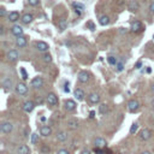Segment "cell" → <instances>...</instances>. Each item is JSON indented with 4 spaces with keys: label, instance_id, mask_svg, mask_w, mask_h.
Here are the masks:
<instances>
[{
    "label": "cell",
    "instance_id": "cell-18",
    "mask_svg": "<svg viewBox=\"0 0 154 154\" xmlns=\"http://www.w3.org/2000/svg\"><path fill=\"white\" fill-rule=\"evenodd\" d=\"M67 128L71 130H76L78 128V122L76 119H69L67 120Z\"/></svg>",
    "mask_w": 154,
    "mask_h": 154
},
{
    "label": "cell",
    "instance_id": "cell-23",
    "mask_svg": "<svg viewBox=\"0 0 154 154\" xmlns=\"http://www.w3.org/2000/svg\"><path fill=\"white\" fill-rule=\"evenodd\" d=\"M67 138V134H66L65 131H60V132H58V135H57V140L59 142H64Z\"/></svg>",
    "mask_w": 154,
    "mask_h": 154
},
{
    "label": "cell",
    "instance_id": "cell-34",
    "mask_svg": "<svg viewBox=\"0 0 154 154\" xmlns=\"http://www.w3.org/2000/svg\"><path fill=\"white\" fill-rule=\"evenodd\" d=\"M107 60H108V63H110L111 65H116V64L118 63V61H117V59L114 57H108V58H107Z\"/></svg>",
    "mask_w": 154,
    "mask_h": 154
},
{
    "label": "cell",
    "instance_id": "cell-10",
    "mask_svg": "<svg viewBox=\"0 0 154 154\" xmlns=\"http://www.w3.org/2000/svg\"><path fill=\"white\" fill-rule=\"evenodd\" d=\"M7 59L10 60V61H16L17 59H18V52H17L16 50H11L7 53Z\"/></svg>",
    "mask_w": 154,
    "mask_h": 154
},
{
    "label": "cell",
    "instance_id": "cell-31",
    "mask_svg": "<svg viewBox=\"0 0 154 154\" xmlns=\"http://www.w3.org/2000/svg\"><path fill=\"white\" fill-rule=\"evenodd\" d=\"M42 58H44V61H46V63H51L52 61V56L50 53H45Z\"/></svg>",
    "mask_w": 154,
    "mask_h": 154
},
{
    "label": "cell",
    "instance_id": "cell-2",
    "mask_svg": "<svg viewBox=\"0 0 154 154\" xmlns=\"http://www.w3.org/2000/svg\"><path fill=\"white\" fill-rule=\"evenodd\" d=\"M138 108H140V104H138V101L136 100H130L128 102V110L130 112H137Z\"/></svg>",
    "mask_w": 154,
    "mask_h": 154
},
{
    "label": "cell",
    "instance_id": "cell-43",
    "mask_svg": "<svg viewBox=\"0 0 154 154\" xmlns=\"http://www.w3.org/2000/svg\"><path fill=\"white\" fill-rule=\"evenodd\" d=\"M89 117H90V118H94V117H95V111H90V113H89Z\"/></svg>",
    "mask_w": 154,
    "mask_h": 154
},
{
    "label": "cell",
    "instance_id": "cell-21",
    "mask_svg": "<svg viewBox=\"0 0 154 154\" xmlns=\"http://www.w3.org/2000/svg\"><path fill=\"white\" fill-rule=\"evenodd\" d=\"M19 19V13L16 12V11H13V12H10L9 13V21L10 22H16Z\"/></svg>",
    "mask_w": 154,
    "mask_h": 154
},
{
    "label": "cell",
    "instance_id": "cell-30",
    "mask_svg": "<svg viewBox=\"0 0 154 154\" xmlns=\"http://www.w3.org/2000/svg\"><path fill=\"white\" fill-rule=\"evenodd\" d=\"M137 129H138V124H137V123H134V124L131 125V128H130V134H131V135L136 134Z\"/></svg>",
    "mask_w": 154,
    "mask_h": 154
},
{
    "label": "cell",
    "instance_id": "cell-29",
    "mask_svg": "<svg viewBox=\"0 0 154 154\" xmlns=\"http://www.w3.org/2000/svg\"><path fill=\"white\" fill-rule=\"evenodd\" d=\"M108 111V107H107L106 104H101L100 106H99V112H100L101 114H105Z\"/></svg>",
    "mask_w": 154,
    "mask_h": 154
},
{
    "label": "cell",
    "instance_id": "cell-5",
    "mask_svg": "<svg viewBox=\"0 0 154 154\" xmlns=\"http://www.w3.org/2000/svg\"><path fill=\"white\" fill-rule=\"evenodd\" d=\"M42 85H44L42 77H35V78L32 79V87H34V88H41Z\"/></svg>",
    "mask_w": 154,
    "mask_h": 154
},
{
    "label": "cell",
    "instance_id": "cell-42",
    "mask_svg": "<svg viewBox=\"0 0 154 154\" xmlns=\"http://www.w3.org/2000/svg\"><path fill=\"white\" fill-rule=\"evenodd\" d=\"M149 10H151V13L152 15H154V3H152L151 7H149Z\"/></svg>",
    "mask_w": 154,
    "mask_h": 154
},
{
    "label": "cell",
    "instance_id": "cell-16",
    "mask_svg": "<svg viewBox=\"0 0 154 154\" xmlns=\"http://www.w3.org/2000/svg\"><path fill=\"white\" fill-rule=\"evenodd\" d=\"M36 48L39 51H41V52H46L48 50V45L46 42H44V41H39V42H36Z\"/></svg>",
    "mask_w": 154,
    "mask_h": 154
},
{
    "label": "cell",
    "instance_id": "cell-6",
    "mask_svg": "<svg viewBox=\"0 0 154 154\" xmlns=\"http://www.w3.org/2000/svg\"><path fill=\"white\" fill-rule=\"evenodd\" d=\"M34 107H35V104L33 101H25L24 104H23V110H24V112H27V113H30V112L34 110Z\"/></svg>",
    "mask_w": 154,
    "mask_h": 154
},
{
    "label": "cell",
    "instance_id": "cell-25",
    "mask_svg": "<svg viewBox=\"0 0 154 154\" xmlns=\"http://www.w3.org/2000/svg\"><path fill=\"white\" fill-rule=\"evenodd\" d=\"M99 23H100L101 25H108L110 24V18H108V16H101L100 19H99Z\"/></svg>",
    "mask_w": 154,
    "mask_h": 154
},
{
    "label": "cell",
    "instance_id": "cell-39",
    "mask_svg": "<svg viewBox=\"0 0 154 154\" xmlns=\"http://www.w3.org/2000/svg\"><path fill=\"white\" fill-rule=\"evenodd\" d=\"M57 154H70V153H69V151H66V149H59Z\"/></svg>",
    "mask_w": 154,
    "mask_h": 154
},
{
    "label": "cell",
    "instance_id": "cell-50",
    "mask_svg": "<svg viewBox=\"0 0 154 154\" xmlns=\"http://www.w3.org/2000/svg\"><path fill=\"white\" fill-rule=\"evenodd\" d=\"M152 90H153V91H154V84H153V85H152Z\"/></svg>",
    "mask_w": 154,
    "mask_h": 154
},
{
    "label": "cell",
    "instance_id": "cell-13",
    "mask_svg": "<svg viewBox=\"0 0 154 154\" xmlns=\"http://www.w3.org/2000/svg\"><path fill=\"white\" fill-rule=\"evenodd\" d=\"M88 100L91 104H97V102H100V95L96 93H91V94H89Z\"/></svg>",
    "mask_w": 154,
    "mask_h": 154
},
{
    "label": "cell",
    "instance_id": "cell-17",
    "mask_svg": "<svg viewBox=\"0 0 154 154\" xmlns=\"http://www.w3.org/2000/svg\"><path fill=\"white\" fill-rule=\"evenodd\" d=\"M65 108L67 111H73L76 108V102L73 100H66L65 101Z\"/></svg>",
    "mask_w": 154,
    "mask_h": 154
},
{
    "label": "cell",
    "instance_id": "cell-15",
    "mask_svg": "<svg viewBox=\"0 0 154 154\" xmlns=\"http://www.w3.org/2000/svg\"><path fill=\"white\" fill-rule=\"evenodd\" d=\"M94 143H95V147H97V148H105L106 147V141H105L102 137L95 138Z\"/></svg>",
    "mask_w": 154,
    "mask_h": 154
},
{
    "label": "cell",
    "instance_id": "cell-24",
    "mask_svg": "<svg viewBox=\"0 0 154 154\" xmlns=\"http://www.w3.org/2000/svg\"><path fill=\"white\" fill-rule=\"evenodd\" d=\"M73 7H75L76 15H77V16H81V11L84 9L83 5H81V4H78V3H75V4H73Z\"/></svg>",
    "mask_w": 154,
    "mask_h": 154
},
{
    "label": "cell",
    "instance_id": "cell-47",
    "mask_svg": "<svg viewBox=\"0 0 154 154\" xmlns=\"http://www.w3.org/2000/svg\"><path fill=\"white\" fill-rule=\"evenodd\" d=\"M119 32L122 33V34H124V33H126V29L124 30V28H120V30H119Z\"/></svg>",
    "mask_w": 154,
    "mask_h": 154
},
{
    "label": "cell",
    "instance_id": "cell-19",
    "mask_svg": "<svg viewBox=\"0 0 154 154\" xmlns=\"http://www.w3.org/2000/svg\"><path fill=\"white\" fill-rule=\"evenodd\" d=\"M75 96L77 97V100H83V99H84V96H85V94H84V91H83V89L76 88V89H75Z\"/></svg>",
    "mask_w": 154,
    "mask_h": 154
},
{
    "label": "cell",
    "instance_id": "cell-38",
    "mask_svg": "<svg viewBox=\"0 0 154 154\" xmlns=\"http://www.w3.org/2000/svg\"><path fill=\"white\" fill-rule=\"evenodd\" d=\"M94 152H95V153H96V154H104V153H105V152L102 151V149H100V148H97V147H95Z\"/></svg>",
    "mask_w": 154,
    "mask_h": 154
},
{
    "label": "cell",
    "instance_id": "cell-3",
    "mask_svg": "<svg viewBox=\"0 0 154 154\" xmlns=\"http://www.w3.org/2000/svg\"><path fill=\"white\" fill-rule=\"evenodd\" d=\"M16 91H17V94H19V95H25L28 93V87L24 83H18L16 85Z\"/></svg>",
    "mask_w": 154,
    "mask_h": 154
},
{
    "label": "cell",
    "instance_id": "cell-44",
    "mask_svg": "<svg viewBox=\"0 0 154 154\" xmlns=\"http://www.w3.org/2000/svg\"><path fill=\"white\" fill-rule=\"evenodd\" d=\"M42 152H44V153H45V152H50V148H48V147H46V146H45V147L42 148Z\"/></svg>",
    "mask_w": 154,
    "mask_h": 154
},
{
    "label": "cell",
    "instance_id": "cell-41",
    "mask_svg": "<svg viewBox=\"0 0 154 154\" xmlns=\"http://www.w3.org/2000/svg\"><path fill=\"white\" fill-rule=\"evenodd\" d=\"M5 15H6V11H5V9H1V10H0V16L4 17Z\"/></svg>",
    "mask_w": 154,
    "mask_h": 154
},
{
    "label": "cell",
    "instance_id": "cell-35",
    "mask_svg": "<svg viewBox=\"0 0 154 154\" xmlns=\"http://www.w3.org/2000/svg\"><path fill=\"white\" fill-rule=\"evenodd\" d=\"M21 73H22V78L23 79H28V73H27V71H25V69H21Z\"/></svg>",
    "mask_w": 154,
    "mask_h": 154
},
{
    "label": "cell",
    "instance_id": "cell-49",
    "mask_svg": "<svg viewBox=\"0 0 154 154\" xmlns=\"http://www.w3.org/2000/svg\"><path fill=\"white\" fill-rule=\"evenodd\" d=\"M152 106L154 107V99H153V101H152Z\"/></svg>",
    "mask_w": 154,
    "mask_h": 154
},
{
    "label": "cell",
    "instance_id": "cell-32",
    "mask_svg": "<svg viewBox=\"0 0 154 154\" xmlns=\"http://www.w3.org/2000/svg\"><path fill=\"white\" fill-rule=\"evenodd\" d=\"M39 142V135L38 134H36V132H34V134H33L32 135V143H38Z\"/></svg>",
    "mask_w": 154,
    "mask_h": 154
},
{
    "label": "cell",
    "instance_id": "cell-27",
    "mask_svg": "<svg viewBox=\"0 0 154 154\" xmlns=\"http://www.w3.org/2000/svg\"><path fill=\"white\" fill-rule=\"evenodd\" d=\"M129 10L130 11H136V10H138V3L137 1L131 0V1L129 3Z\"/></svg>",
    "mask_w": 154,
    "mask_h": 154
},
{
    "label": "cell",
    "instance_id": "cell-28",
    "mask_svg": "<svg viewBox=\"0 0 154 154\" xmlns=\"http://www.w3.org/2000/svg\"><path fill=\"white\" fill-rule=\"evenodd\" d=\"M3 85L6 89H11V88H12V81H11L10 78H5L3 81Z\"/></svg>",
    "mask_w": 154,
    "mask_h": 154
},
{
    "label": "cell",
    "instance_id": "cell-14",
    "mask_svg": "<svg viewBox=\"0 0 154 154\" xmlns=\"http://www.w3.org/2000/svg\"><path fill=\"white\" fill-rule=\"evenodd\" d=\"M16 45L18 46V47H25V46H27V39H25L23 35L22 36H17Z\"/></svg>",
    "mask_w": 154,
    "mask_h": 154
},
{
    "label": "cell",
    "instance_id": "cell-37",
    "mask_svg": "<svg viewBox=\"0 0 154 154\" xmlns=\"http://www.w3.org/2000/svg\"><path fill=\"white\" fill-rule=\"evenodd\" d=\"M87 27H88L90 30H94V29H95V25H94V23H93V22H88V23H87Z\"/></svg>",
    "mask_w": 154,
    "mask_h": 154
},
{
    "label": "cell",
    "instance_id": "cell-4",
    "mask_svg": "<svg viewBox=\"0 0 154 154\" xmlns=\"http://www.w3.org/2000/svg\"><path fill=\"white\" fill-rule=\"evenodd\" d=\"M151 137H152V131L149 129L141 130V132H140V138H141L142 141H147V140H149Z\"/></svg>",
    "mask_w": 154,
    "mask_h": 154
},
{
    "label": "cell",
    "instance_id": "cell-40",
    "mask_svg": "<svg viewBox=\"0 0 154 154\" xmlns=\"http://www.w3.org/2000/svg\"><path fill=\"white\" fill-rule=\"evenodd\" d=\"M65 93H70V88H69V83H65V88H64Z\"/></svg>",
    "mask_w": 154,
    "mask_h": 154
},
{
    "label": "cell",
    "instance_id": "cell-51",
    "mask_svg": "<svg viewBox=\"0 0 154 154\" xmlns=\"http://www.w3.org/2000/svg\"><path fill=\"white\" fill-rule=\"evenodd\" d=\"M153 39H154V38H153Z\"/></svg>",
    "mask_w": 154,
    "mask_h": 154
},
{
    "label": "cell",
    "instance_id": "cell-7",
    "mask_svg": "<svg viewBox=\"0 0 154 154\" xmlns=\"http://www.w3.org/2000/svg\"><path fill=\"white\" fill-rule=\"evenodd\" d=\"M131 30L134 33H140L143 30V27H142V23L140 21H135V22L131 24Z\"/></svg>",
    "mask_w": 154,
    "mask_h": 154
},
{
    "label": "cell",
    "instance_id": "cell-45",
    "mask_svg": "<svg viewBox=\"0 0 154 154\" xmlns=\"http://www.w3.org/2000/svg\"><path fill=\"white\" fill-rule=\"evenodd\" d=\"M141 66H142V63H141V61H138V63L136 64V69H140Z\"/></svg>",
    "mask_w": 154,
    "mask_h": 154
},
{
    "label": "cell",
    "instance_id": "cell-8",
    "mask_svg": "<svg viewBox=\"0 0 154 154\" xmlns=\"http://www.w3.org/2000/svg\"><path fill=\"white\" fill-rule=\"evenodd\" d=\"M47 102L51 105V106H54V105L58 104V96L53 93H50L47 95Z\"/></svg>",
    "mask_w": 154,
    "mask_h": 154
},
{
    "label": "cell",
    "instance_id": "cell-1",
    "mask_svg": "<svg viewBox=\"0 0 154 154\" xmlns=\"http://www.w3.org/2000/svg\"><path fill=\"white\" fill-rule=\"evenodd\" d=\"M0 129H1V132H4V134H10L13 129V125L12 123L10 122H4L1 124V126H0Z\"/></svg>",
    "mask_w": 154,
    "mask_h": 154
},
{
    "label": "cell",
    "instance_id": "cell-46",
    "mask_svg": "<svg viewBox=\"0 0 154 154\" xmlns=\"http://www.w3.org/2000/svg\"><path fill=\"white\" fill-rule=\"evenodd\" d=\"M81 154H90V152L87 151V149H84V151H82V153H81Z\"/></svg>",
    "mask_w": 154,
    "mask_h": 154
},
{
    "label": "cell",
    "instance_id": "cell-11",
    "mask_svg": "<svg viewBox=\"0 0 154 154\" xmlns=\"http://www.w3.org/2000/svg\"><path fill=\"white\" fill-rule=\"evenodd\" d=\"M11 33H12L15 36H22L23 29H22V27H19V25H13L12 28H11Z\"/></svg>",
    "mask_w": 154,
    "mask_h": 154
},
{
    "label": "cell",
    "instance_id": "cell-20",
    "mask_svg": "<svg viewBox=\"0 0 154 154\" xmlns=\"http://www.w3.org/2000/svg\"><path fill=\"white\" fill-rule=\"evenodd\" d=\"M30 153V149L27 145H21L18 147V154H29Z\"/></svg>",
    "mask_w": 154,
    "mask_h": 154
},
{
    "label": "cell",
    "instance_id": "cell-26",
    "mask_svg": "<svg viewBox=\"0 0 154 154\" xmlns=\"http://www.w3.org/2000/svg\"><path fill=\"white\" fill-rule=\"evenodd\" d=\"M58 27H59V29L63 32V30H65V29L67 28V22H66L65 19H59V22H58Z\"/></svg>",
    "mask_w": 154,
    "mask_h": 154
},
{
    "label": "cell",
    "instance_id": "cell-36",
    "mask_svg": "<svg viewBox=\"0 0 154 154\" xmlns=\"http://www.w3.org/2000/svg\"><path fill=\"white\" fill-rule=\"evenodd\" d=\"M29 5H32V6H36L39 4V0H28Z\"/></svg>",
    "mask_w": 154,
    "mask_h": 154
},
{
    "label": "cell",
    "instance_id": "cell-12",
    "mask_svg": "<svg viewBox=\"0 0 154 154\" xmlns=\"http://www.w3.org/2000/svg\"><path fill=\"white\" fill-rule=\"evenodd\" d=\"M40 132L42 136L47 137V136H50L51 134H52V129H51V126H48V125H44V126H41Z\"/></svg>",
    "mask_w": 154,
    "mask_h": 154
},
{
    "label": "cell",
    "instance_id": "cell-22",
    "mask_svg": "<svg viewBox=\"0 0 154 154\" xmlns=\"http://www.w3.org/2000/svg\"><path fill=\"white\" fill-rule=\"evenodd\" d=\"M32 21H33V15H30V13H25V15L22 16V22L24 24H29Z\"/></svg>",
    "mask_w": 154,
    "mask_h": 154
},
{
    "label": "cell",
    "instance_id": "cell-33",
    "mask_svg": "<svg viewBox=\"0 0 154 154\" xmlns=\"http://www.w3.org/2000/svg\"><path fill=\"white\" fill-rule=\"evenodd\" d=\"M123 69H124V64H123V63H117L116 64V70L118 71V72L123 71Z\"/></svg>",
    "mask_w": 154,
    "mask_h": 154
},
{
    "label": "cell",
    "instance_id": "cell-48",
    "mask_svg": "<svg viewBox=\"0 0 154 154\" xmlns=\"http://www.w3.org/2000/svg\"><path fill=\"white\" fill-rule=\"evenodd\" d=\"M141 154H152L151 152H143V153H141Z\"/></svg>",
    "mask_w": 154,
    "mask_h": 154
},
{
    "label": "cell",
    "instance_id": "cell-9",
    "mask_svg": "<svg viewBox=\"0 0 154 154\" xmlns=\"http://www.w3.org/2000/svg\"><path fill=\"white\" fill-rule=\"evenodd\" d=\"M78 81L82 83H87L89 81V73L87 71H81L78 73Z\"/></svg>",
    "mask_w": 154,
    "mask_h": 154
}]
</instances>
